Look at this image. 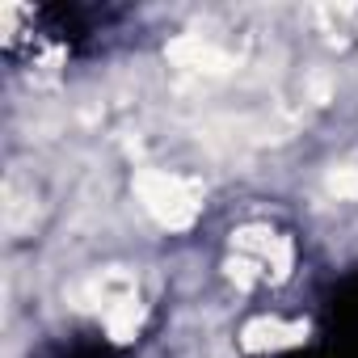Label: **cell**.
<instances>
[{"instance_id": "obj_1", "label": "cell", "mask_w": 358, "mask_h": 358, "mask_svg": "<svg viewBox=\"0 0 358 358\" xmlns=\"http://www.w3.org/2000/svg\"><path fill=\"white\" fill-rule=\"evenodd\" d=\"M308 358H358V274H350L320 316V350Z\"/></svg>"}, {"instance_id": "obj_2", "label": "cell", "mask_w": 358, "mask_h": 358, "mask_svg": "<svg viewBox=\"0 0 358 358\" xmlns=\"http://www.w3.org/2000/svg\"><path fill=\"white\" fill-rule=\"evenodd\" d=\"M43 358H131L122 345H114L106 333H72L64 341H55Z\"/></svg>"}]
</instances>
